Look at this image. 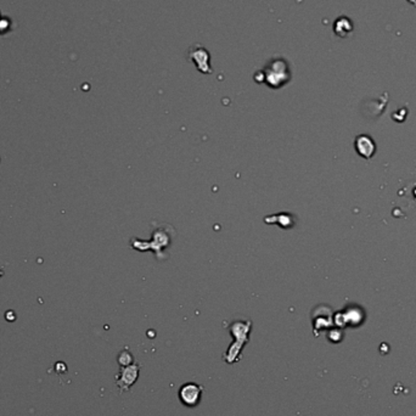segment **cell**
I'll return each instance as SVG.
<instances>
[{
    "label": "cell",
    "instance_id": "obj_1",
    "mask_svg": "<svg viewBox=\"0 0 416 416\" xmlns=\"http://www.w3.org/2000/svg\"><path fill=\"white\" fill-rule=\"evenodd\" d=\"M202 386L196 385V383H186L180 388L179 397L180 400L188 407H196L200 402L201 393H202Z\"/></svg>",
    "mask_w": 416,
    "mask_h": 416
},
{
    "label": "cell",
    "instance_id": "obj_2",
    "mask_svg": "<svg viewBox=\"0 0 416 416\" xmlns=\"http://www.w3.org/2000/svg\"><path fill=\"white\" fill-rule=\"evenodd\" d=\"M138 374H139V368L138 365L128 366V368L123 369L120 373V381H117V385L122 388H129L133 383L137 381Z\"/></svg>",
    "mask_w": 416,
    "mask_h": 416
}]
</instances>
